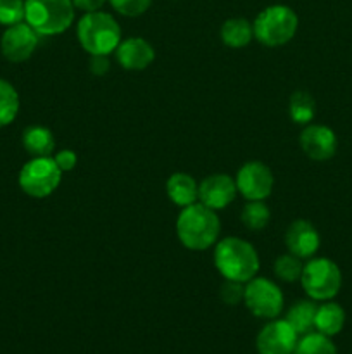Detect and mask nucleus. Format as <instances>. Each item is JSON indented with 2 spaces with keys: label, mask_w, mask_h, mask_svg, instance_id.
<instances>
[{
  "label": "nucleus",
  "mask_w": 352,
  "mask_h": 354,
  "mask_svg": "<svg viewBox=\"0 0 352 354\" xmlns=\"http://www.w3.org/2000/svg\"><path fill=\"white\" fill-rule=\"evenodd\" d=\"M221 234V221L216 211L195 203L183 207L176 220V235L183 248L190 251H206L216 245Z\"/></svg>",
  "instance_id": "nucleus-1"
},
{
  "label": "nucleus",
  "mask_w": 352,
  "mask_h": 354,
  "mask_svg": "<svg viewBox=\"0 0 352 354\" xmlns=\"http://www.w3.org/2000/svg\"><path fill=\"white\" fill-rule=\"evenodd\" d=\"M214 266L224 280L247 283L259 273L261 261L251 242L240 237H226L216 242Z\"/></svg>",
  "instance_id": "nucleus-2"
},
{
  "label": "nucleus",
  "mask_w": 352,
  "mask_h": 354,
  "mask_svg": "<svg viewBox=\"0 0 352 354\" xmlns=\"http://www.w3.org/2000/svg\"><path fill=\"white\" fill-rule=\"evenodd\" d=\"M76 37L90 55H109L121 44V26L110 14L93 10L78 21Z\"/></svg>",
  "instance_id": "nucleus-3"
},
{
  "label": "nucleus",
  "mask_w": 352,
  "mask_h": 354,
  "mask_svg": "<svg viewBox=\"0 0 352 354\" xmlns=\"http://www.w3.org/2000/svg\"><path fill=\"white\" fill-rule=\"evenodd\" d=\"M24 21L40 37H54L75 21L72 0H24Z\"/></svg>",
  "instance_id": "nucleus-4"
},
{
  "label": "nucleus",
  "mask_w": 352,
  "mask_h": 354,
  "mask_svg": "<svg viewBox=\"0 0 352 354\" xmlns=\"http://www.w3.org/2000/svg\"><path fill=\"white\" fill-rule=\"evenodd\" d=\"M254 26V38L266 47H282L289 44L297 33L299 17L286 6H269L259 12Z\"/></svg>",
  "instance_id": "nucleus-5"
},
{
  "label": "nucleus",
  "mask_w": 352,
  "mask_h": 354,
  "mask_svg": "<svg viewBox=\"0 0 352 354\" xmlns=\"http://www.w3.org/2000/svg\"><path fill=\"white\" fill-rule=\"evenodd\" d=\"M304 292L313 301H331L342 287V272L331 259L311 258L300 275Z\"/></svg>",
  "instance_id": "nucleus-6"
},
{
  "label": "nucleus",
  "mask_w": 352,
  "mask_h": 354,
  "mask_svg": "<svg viewBox=\"0 0 352 354\" xmlns=\"http://www.w3.org/2000/svg\"><path fill=\"white\" fill-rule=\"evenodd\" d=\"M62 171L55 165L54 156L33 158L21 168L19 187L26 196L43 199L54 194L61 185Z\"/></svg>",
  "instance_id": "nucleus-7"
},
{
  "label": "nucleus",
  "mask_w": 352,
  "mask_h": 354,
  "mask_svg": "<svg viewBox=\"0 0 352 354\" xmlns=\"http://www.w3.org/2000/svg\"><path fill=\"white\" fill-rule=\"evenodd\" d=\"M244 301L254 317L264 320H275L285 306L282 289L269 279L257 275L245 286Z\"/></svg>",
  "instance_id": "nucleus-8"
},
{
  "label": "nucleus",
  "mask_w": 352,
  "mask_h": 354,
  "mask_svg": "<svg viewBox=\"0 0 352 354\" xmlns=\"http://www.w3.org/2000/svg\"><path fill=\"white\" fill-rule=\"evenodd\" d=\"M237 190L247 201H264L271 196L275 187L273 171L261 161H248L238 169Z\"/></svg>",
  "instance_id": "nucleus-9"
},
{
  "label": "nucleus",
  "mask_w": 352,
  "mask_h": 354,
  "mask_svg": "<svg viewBox=\"0 0 352 354\" xmlns=\"http://www.w3.org/2000/svg\"><path fill=\"white\" fill-rule=\"evenodd\" d=\"M38 38L40 35L26 21L7 26L2 35V41H0L3 57L10 62L28 61L37 48Z\"/></svg>",
  "instance_id": "nucleus-10"
},
{
  "label": "nucleus",
  "mask_w": 352,
  "mask_h": 354,
  "mask_svg": "<svg viewBox=\"0 0 352 354\" xmlns=\"http://www.w3.org/2000/svg\"><path fill=\"white\" fill-rule=\"evenodd\" d=\"M299 342V334L286 320H273L259 332L255 348L259 354H292Z\"/></svg>",
  "instance_id": "nucleus-11"
},
{
  "label": "nucleus",
  "mask_w": 352,
  "mask_h": 354,
  "mask_svg": "<svg viewBox=\"0 0 352 354\" xmlns=\"http://www.w3.org/2000/svg\"><path fill=\"white\" fill-rule=\"evenodd\" d=\"M300 149L313 161H328L337 152V135L324 124H306L300 133Z\"/></svg>",
  "instance_id": "nucleus-12"
},
{
  "label": "nucleus",
  "mask_w": 352,
  "mask_h": 354,
  "mask_svg": "<svg viewBox=\"0 0 352 354\" xmlns=\"http://www.w3.org/2000/svg\"><path fill=\"white\" fill-rule=\"evenodd\" d=\"M237 194V183L226 173L209 175L199 183V203L214 211L230 206Z\"/></svg>",
  "instance_id": "nucleus-13"
},
{
  "label": "nucleus",
  "mask_w": 352,
  "mask_h": 354,
  "mask_svg": "<svg viewBox=\"0 0 352 354\" xmlns=\"http://www.w3.org/2000/svg\"><path fill=\"white\" fill-rule=\"evenodd\" d=\"M285 244L290 254L300 259H311L320 249L321 239L313 223L307 220H295L286 228Z\"/></svg>",
  "instance_id": "nucleus-14"
},
{
  "label": "nucleus",
  "mask_w": 352,
  "mask_h": 354,
  "mask_svg": "<svg viewBox=\"0 0 352 354\" xmlns=\"http://www.w3.org/2000/svg\"><path fill=\"white\" fill-rule=\"evenodd\" d=\"M117 62L121 68L128 71H144L154 62L155 50L145 38L131 37L126 40H121L117 48L114 50Z\"/></svg>",
  "instance_id": "nucleus-15"
},
{
  "label": "nucleus",
  "mask_w": 352,
  "mask_h": 354,
  "mask_svg": "<svg viewBox=\"0 0 352 354\" xmlns=\"http://www.w3.org/2000/svg\"><path fill=\"white\" fill-rule=\"evenodd\" d=\"M166 194L175 206L183 209L199 201V183L188 173H173L166 182Z\"/></svg>",
  "instance_id": "nucleus-16"
},
{
  "label": "nucleus",
  "mask_w": 352,
  "mask_h": 354,
  "mask_svg": "<svg viewBox=\"0 0 352 354\" xmlns=\"http://www.w3.org/2000/svg\"><path fill=\"white\" fill-rule=\"evenodd\" d=\"M23 145L33 158H48L55 151L54 133L47 127L33 124L23 131Z\"/></svg>",
  "instance_id": "nucleus-17"
},
{
  "label": "nucleus",
  "mask_w": 352,
  "mask_h": 354,
  "mask_svg": "<svg viewBox=\"0 0 352 354\" xmlns=\"http://www.w3.org/2000/svg\"><path fill=\"white\" fill-rule=\"evenodd\" d=\"M345 325V311L340 304L331 303V301H324L321 306H317L316 311V320H314V328L320 334L328 335H337L342 332Z\"/></svg>",
  "instance_id": "nucleus-18"
},
{
  "label": "nucleus",
  "mask_w": 352,
  "mask_h": 354,
  "mask_svg": "<svg viewBox=\"0 0 352 354\" xmlns=\"http://www.w3.org/2000/svg\"><path fill=\"white\" fill-rule=\"evenodd\" d=\"M254 38V26L244 17H231L221 26V40L230 48H244Z\"/></svg>",
  "instance_id": "nucleus-19"
},
{
  "label": "nucleus",
  "mask_w": 352,
  "mask_h": 354,
  "mask_svg": "<svg viewBox=\"0 0 352 354\" xmlns=\"http://www.w3.org/2000/svg\"><path fill=\"white\" fill-rule=\"evenodd\" d=\"M317 306L313 299H302L292 304L286 313L285 320L289 322L290 327L299 335H306L314 330V320H316Z\"/></svg>",
  "instance_id": "nucleus-20"
},
{
  "label": "nucleus",
  "mask_w": 352,
  "mask_h": 354,
  "mask_svg": "<svg viewBox=\"0 0 352 354\" xmlns=\"http://www.w3.org/2000/svg\"><path fill=\"white\" fill-rule=\"evenodd\" d=\"M289 114L290 120L297 124H309L316 116V100L311 93L293 92L289 100Z\"/></svg>",
  "instance_id": "nucleus-21"
},
{
  "label": "nucleus",
  "mask_w": 352,
  "mask_h": 354,
  "mask_svg": "<svg viewBox=\"0 0 352 354\" xmlns=\"http://www.w3.org/2000/svg\"><path fill=\"white\" fill-rule=\"evenodd\" d=\"M240 220L248 230H264L271 220V211L266 206L264 201H248L242 209Z\"/></svg>",
  "instance_id": "nucleus-22"
},
{
  "label": "nucleus",
  "mask_w": 352,
  "mask_h": 354,
  "mask_svg": "<svg viewBox=\"0 0 352 354\" xmlns=\"http://www.w3.org/2000/svg\"><path fill=\"white\" fill-rule=\"evenodd\" d=\"M19 113V95L9 82L0 78V128L16 120Z\"/></svg>",
  "instance_id": "nucleus-23"
},
{
  "label": "nucleus",
  "mask_w": 352,
  "mask_h": 354,
  "mask_svg": "<svg viewBox=\"0 0 352 354\" xmlns=\"http://www.w3.org/2000/svg\"><path fill=\"white\" fill-rule=\"evenodd\" d=\"M293 354H337V348L328 335L309 332L297 342Z\"/></svg>",
  "instance_id": "nucleus-24"
},
{
  "label": "nucleus",
  "mask_w": 352,
  "mask_h": 354,
  "mask_svg": "<svg viewBox=\"0 0 352 354\" xmlns=\"http://www.w3.org/2000/svg\"><path fill=\"white\" fill-rule=\"evenodd\" d=\"M304 263L302 259L297 258L293 254H282L278 256V259L275 261V275L278 277L283 282L293 283L297 280H300V275H302Z\"/></svg>",
  "instance_id": "nucleus-25"
},
{
  "label": "nucleus",
  "mask_w": 352,
  "mask_h": 354,
  "mask_svg": "<svg viewBox=\"0 0 352 354\" xmlns=\"http://www.w3.org/2000/svg\"><path fill=\"white\" fill-rule=\"evenodd\" d=\"M24 21V0H0V24L12 26Z\"/></svg>",
  "instance_id": "nucleus-26"
},
{
  "label": "nucleus",
  "mask_w": 352,
  "mask_h": 354,
  "mask_svg": "<svg viewBox=\"0 0 352 354\" xmlns=\"http://www.w3.org/2000/svg\"><path fill=\"white\" fill-rule=\"evenodd\" d=\"M109 3L121 16L137 17L141 16L145 10H148V7L152 6V0H109Z\"/></svg>",
  "instance_id": "nucleus-27"
},
{
  "label": "nucleus",
  "mask_w": 352,
  "mask_h": 354,
  "mask_svg": "<svg viewBox=\"0 0 352 354\" xmlns=\"http://www.w3.org/2000/svg\"><path fill=\"white\" fill-rule=\"evenodd\" d=\"M219 296L223 299V303L235 306V304L242 303L245 296V286L240 282H233V280H224V283L221 286Z\"/></svg>",
  "instance_id": "nucleus-28"
},
{
  "label": "nucleus",
  "mask_w": 352,
  "mask_h": 354,
  "mask_svg": "<svg viewBox=\"0 0 352 354\" xmlns=\"http://www.w3.org/2000/svg\"><path fill=\"white\" fill-rule=\"evenodd\" d=\"M54 161L62 173H68L75 169V166L78 165V154L71 151V149H64V151H59L54 156Z\"/></svg>",
  "instance_id": "nucleus-29"
},
{
  "label": "nucleus",
  "mask_w": 352,
  "mask_h": 354,
  "mask_svg": "<svg viewBox=\"0 0 352 354\" xmlns=\"http://www.w3.org/2000/svg\"><path fill=\"white\" fill-rule=\"evenodd\" d=\"M88 69L90 73L95 76H104L106 73H109L110 69L109 55H90Z\"/></svg>",
  "instance_id": "nucleus-30"
},
{
  "label": "nucleus",
  "mask_w": 352,
  "mask_h": 354,
  "mask_svg": "<svg viewBox=\"0 0 352 354\" xmlns=\"http://www.w3.org/2000/svg\"><path fill=\"white\" fill-rule=\"evenodd\" d=\"M107 0H72L75 9L85 10V12H93V10H100L106 6Z\"/></svg>",
  "instance_id": "nucleus-31"
}]
</instances>
